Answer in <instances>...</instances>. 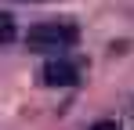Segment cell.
I'll return each mask as SVG.
<instances>
[{"label": "cell", "mask_w": 134, "mask_h": 130, "mask_svg": "<svg viewBox=\"0 0 134 130\" xmlns=\"http://www.w3.org/2000/svg\"><path fill=\"white\" fill-rule=\"evenodd\" d=\"M40 76H44L47 87H72L76 80H80V69H76L72 62H65V58H51Z\"/></svg>", "instance_id": "obj_2"}, {"label": "cell", "mask_w": 134, "mask_h": 130, "mask_svg": "<svg viewBox=\"0 0 134 130\" xmlns=\"http://www.w3.org/2000/svg\"><path fill=\"white\" fill-rule=\"evenodd\" d=\"M87 130H120V123H116V119H98V123L87 127Z\"/></svg>", "instance_id": "obj_4"}, {"label": "cell", "mask_w": 134, "mask_h": 130, "mask_svg": "<svg viewBox=\"0 0 134 130\" xmlns=\"http://www.w3.org/2000/svg\"><path fill=\"white\" fill-rule=\"evenodd\" d=\"M76 40H80V29L72 22H58L54 18V22L33 25L29 36H25V47H33V51H69Z\"/></svg>", "instance_id": "obj_1"}, {"label": "cell", "mask_w": 134, "mask_h": 130, "mask_svg": "<svg viewBox=\"0 0 134 130\" xmlns=\"http://www.w3.org/2000/svg\"><path fill=\"white\" fill-rule=\"evenodd\" d=\"M11 40H15V18H11L7 11H0V47L11 43Z\"/></svg>", "instance_id": "obj_3"}]
</instances>
